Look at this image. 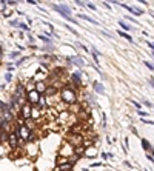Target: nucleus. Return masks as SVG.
Here are the masks:
<instances>
[{
    "label": "nucleus",
    "mask_w": 154,
    "mask_h": 171,
    "mask_svg": "<svg viewBox=\"0 0 154 171\" xmlns=\"http://www.w3.org/2000/svg\"><path fill=\"white\" fill-rule=\"evenodd\" d=\"M117 34H119L120 37H123L125 40H128L130 43H133V42H134V40H133V37H131V36H130L128 33H125V31H117Z\"/></svg>",
    "instance_id": "19"
},
{
    "label": "nucleus",
    "mask_w": 154,
    "mask_h": 171,
    "mask_svg": "<svg viewBox=\"0 0 154 171\" xmlns=\"http://www.w3.org/2000/svg\"><path fill=\"white\" fill-rule=\"evenodd\" d=\"M31 113H33V105L31 103H28V102H25V103H22V106H20V116L26 120V119H31Z\"/></svg>",
    "instance_id": "6"
},
{
    "label": "nucleus",
    "mask_w": 154,
    "mask_h": 171,
    "mask_svg": "<svg viewBox=\"0 0 154 171\" xmlns=\"http://www.w3.org/2000/svg\"><path fill=\"white\" fill-rule=\"evenodd\" d=\"M6 3H8L9 6H14V5H17V0H8Z\"/></svg>",
    "instance_id": "44"
},
{
    "label": "nucleus",
    "mask_w": 154,
    "mask_h": 171,
    "mask_svg": "<svg viewBox=\"0 0 154 171\" xmlns=\"http://www.w3.org/2000/svg\"><path fill=\"white\" fill-rule=\"evenodd\" d=\"M146 159H148L150 162H154V157H153V154H151V153H146Z\"/></svg>",
    "instance_id": "43"
},
{
    "label": "nucleus",
    "mask_w": 154,
    "mask_h": 171,
    "mask_svg": "<svg viewBox=\"0 0 154 171\" xmlns=\"http://www.w3.org/2000/svg\"><path fill=\"white\" fill-rule=\"evenodd\" d=\"M77 48H80V49H83V51H86V53L90 51V49H88V46H85V45H83V43H80V42H77Z\"/></svg>",
    "instance_id": "29"
},
{
    "label": "nucleus",
    "mask_w": 154,
    "mask_h": 171,
    "mask_svg": "<svg viewBox=\"0 0 154 171\" xmlns=\"http://www.w3.org/2000/svg\"><path fill=\"white\" fill-rule=\"evenodd\" d=\"M71 63H74V65H77V66H85V60H83L82 57H79V56L71 57Z\"/></svg>",
    "instance_id": "16"
},
{
    "label": "nucleus",
    "mask_w": 154,
    "mask_h": 171,
    "mask_svg": "<svg viewBox=\"0 0 154 171\" xmlns=\"http://www.w3.org/2000/svg\"><path fill=\"white\" fill-rule=\"evenodd\" d=\"M91 56H93V60H94V65H96V66H100V60H99V56H97L96 53H91Z\"/></svg>",
    "instance_id": "22"
},
{
    "label": "nucleus",
    "mask_w": 154,
    "mask_h": 171,
    "mask_svg": "<svg viewBox=\"0 0 154 171\" xmlns=\"http://www.w3.org/2000/svg\"><path fill=\"white\" fill-rule=\"evenodd\" d=\"M83 153H85V147H83V145L76 147V156H77V157H82V156H83Z\"/></svg>",
    "instance_id": "21"
},
{
    "label": "nucleus",
    "mask_w": 154,
    "mask_h": 171,
    "mask_svg": "<svg viewBox=\"0 0 154 171\" xmlns=\"http://www.w3.org/2000/svg\"><path fill=\"white\" fill-rule=\"evenodd\" d=\"M17 48H19V51H23V49H25V48H23L22 45H19V43H17Z\"/></svg>",
    "instance_id": "52"
},
{
    "label": "nucleus",
    "mask_w": 154,
    "mask_h": 171,
    "mask_svg": "<svg viewBox=\"0 0 154 171\" xmlns=\"http://www.w3.org/2000/svg\"><path fill=\"white\" fill-rule=\"evenodd\" d=\"M37 37H38V40H42V42H45V43H48V45H51V43H53V40L48 37V36H45V34H38Z\"/></svg>",
    "instance_id": "20"
},
{
    "label": "nucleus",
    "mask_w": 154,
    "mask_h": 171,
    "mask_svg": "<svg viewBox=\"0 0 154 171\" xmlns=\"http://www.w3.org/2000/svg\"><path fill=\"white\" fill-rule=\"evenodd\" d=\"M103 6H105L106 9H111V6H110V3H106V2H103Z\"/></svg>",
    "instance_id": "49"
},
{
    "label": "nucleus",
    "mask_w": 154,
    "mask_h": 171,
    "mask_svg": "<svg viewBox=\"0 0 154 171\" xmlns=\"http://www.w3.org/2000/svg\"><path fill=\"white\" fill-rule=\"evenodd\" d=\"M19 142H20V137L19 134L16 133V130L8 133V145H9L11 150H17L19 148Z\"/></svg>",
    "instance_id": "5"
},
{
    "label": "nucleus",
    "mask_w": 154,
    "mask_h": 171,
    "mask_svg": "<svg viewBox=\"0 0 154 171\" xmlns=\"http://www.w3.org/2000/svg\"><path fill=\"white\" fill-rule=\"evenodd\" d=\"M9 25H11V26H16V28H19V20H11V22H9Z\"/></svg>",
    "instance_id": "40"
},
{
    "label": "nucleus",
    "mask_w": 154,
    "mask_h": 171,
    "mask_svg": "<svg viewBox=\"0 0 154 171\" xmlns=\"http://www.w3.org/2000/svg\"><path fill=\"white\" fill-rule=\"evenodd\" d=\"M128 143H130V142H128V137H125V139H123V151L125 153H128Z\"/></svg>",
    "instance_id": "28"
},
{
    "label": "nucleus",
    "mask_w": 154,
    "mask_h": 171,
    "mask_svg": "<svg viewBox=\"0 0 154 171\" xmlns=\"http://www.w3.org/2000/svg\"><path fill=\"white\" fill-rule=\"evenodd\" d=\"M19 54H20V51H13V53L9 54V57H11V59H17Z\"/></svg>",
    "instance_id": "37"
},
{
    "label": "nucleus",
    "mask_w": 154,
    "mask_h": 171,
    "mask_svg": "<svg viewBox=\"0 0 154 171\" xmlns=\"http://www.w3.org/2000/svg\"><path fill=\"white\" fill-rule=\"evenodd\" d=\"M76 2V5H79V6H86V2H83V0H74Z\"/></svg>",
    "instance_id": "39"
},
{
    "label": "nucleus",
    "mask_w": 154,
    "mask_h": 171,
    "mask_svg": "<svg viewBox=\"0 0 154 171\" xmlns=\"http://www.w3.org/2000/svg\"><path fill=\"white\" fill-rule=\"evenodd\" d=\"M125 20H128V22H133V23H136V25H137V20H136L133 16H125Z\"/></svg>",
    "instance_id": "34"
},
{
    "label": "nucleus",
    "mask_w": 154,
    "mask_h": 171,
    "mask_svg": "<svg viewBox=\"0 0 154 171\" xmlns=\"http://www.w3.org/2000/svg\"><path fill=\"white\" fill-rule=\"evenodd\" d=\"M103 2H108V0H103Z\"/></svg>",
    "instance_id": "55"
},
{
    "label": "nucleus",
    "mask_w": 154,
    "mask_h": 171,
    "mask_svg": "<svg viewBox=\"0 0 154 171\" xmlns=\"http://www.w3.org/2000/svg\"><path fill=\"white\" fill-rule=\"evenodd\" d=\"M83 156H85V157H88V159H94V157L99 156V150H97L94 145H90V147H86V148H85Z\"/></svg>",
    "instance_id": "8"
},
{
    "label": "nucleus",
    "mask_w": 154,
    "mask_h": 171,
    "mask_svg": "<svg viewBox=\"0 0 154 171\" xmlns=\"http://www.w3.org/2000/svg\"><path fill=\"white\" fill-rule=\"evenodd\" d=\"M150 83H151V85L154 86V79H150Z\"/></svg>",
    "instance_id": "53"
},
{
    "label": "nucleus",
    "mask_w": 154,
    "mask_h": 171,
    "mask_svg": "<svg viewBox=\"0 0 154 171\" xmlns=\"http://www.w3.org/2000/svg\"><path fill=\"white\" fill-rule=\"evenodd\" d=\"M43 25H46V26L49 28V31H51V33H53V34L56 36V31H54V26H53V25H51L49 22H43Z\"/></svg>",
    "instance_id": "26"
},
{
    "label": "nucleus",
    "mask_w": 154,
    "mask_h": 171,
    "mask_svg": "<svg viewBox=\"0 0 154 171\" xmlns=\"http://www.w3.org/2000/svg\"><path fill=\"white\" fill-rule=\"evenodd\" d=\"M142 103H143L145 106H148V108H153V105H151V102H148L146 99H142Z\"/></svg>",
    "instance_id": "35"
},
{
    "label": "nucleus",
    "mask_w": 154,
    "mask_h": 171,
    "mask_svg": "<svg viewBox=\"0 0 154 171\" xmlns=\"http://www.w3.org/2000/svg\"><path fill=\"white\" fill-rule=\"evenodd\" d=\"M59 97H60V100L65 102L68 106H69V105H74V103L79 102V97H77L76 90L73 88L71 83H65V85L60 88V91H59Z\"/></svg>",
    "instance_id": "1"
},
{
    "label": "nucleus",
    "mask_w": 154,
    "mask_h": 171,
    "mask_svg": "<svg viewBox=\"0 0 154 171\" xmlns=\"http://www.w3.org/2000/svg\"><path fill=\"white\" fill-rule=\"evenodd\" d=\"M6 68H8V71H13V70H14V65L8 63V65H6Z\"/></svg>",
    "instance_id": "47"
},
{
    "label": "nucleus",
    "mask_w": 154,
    "mask_h": 171,
    "mask_svg": "<svg viewBox=\"0 0 154 171\" xmlns=\"http://www.w3.org/2000/svg\"><path fill=\"white\" fill-rule=\"evenodd\" d=\"M142 123H145V125H154L153 120H150V119H145V117H142Z\"/></svg>",
    "instance_id": "31"
},
{
    "label": "nucleus",
    "mask_w": 154,
    "mask_h": 171,
    "mask_svg": "<svg viewBox=\"0 0 154 171\" xmlns=\"http://www.w3.org/2000/svg\"><path fill=\"white\" fill-rule=\"evenodd\" d=\"M40 93H38L37 90H33V91H28V93H26V102H28V103H31V105H33V106H34V105H37L38 103V99H40Z\"/></svg>",
    "instance_id": "7"
},
{
    "label": "nucleus",
    "mask_w": 154,
    "mask_h": 171,
    "mask_svg": "<svg viewBox=\"0 0 154 171\" xmlns=\"http://www.w3.org/2000/svg\"><path fill=\"white\" fill-rule=\"evenodd\" d=\"M102 122H103V127L106 128V114L102 113Z\"/></svg>",
    "instance_id": "42"
},
{
    "label": "nucleus",
    "mask_w": 154,
    "mask_h": 171,
    "mask_svg": "<svg viewBox=\"0 0 154 171\" xmlns=\"http://www.w3.org/2000/svg\"><path fill=\"white\" fill-rule=\"evenodd\" d=\"M123 163H125V167H130V168H131V163H130V162H128V160H125V162H123Z\"/></svg>",
    "instance_id": "51"
},
{
    "label": "nucleus",
    "mask_w": 154,
    "mask_h": 171,
    "mask_svg": "<svg viewBox=\"0 0 154 171\" xmlns=\"http://www.w3.org/2000/svg\"><path fill=\"white\" fill-rule=\"evenodd\" d=\"M117 25H120L122 31H130V33H133V31H134V26H131V25H130V23H126L125 20H119V22H117Z\"/></svg>",
    "instance_id": "12"
},
{
    "label": "nucleus",
    "mask_w": 154,
    "mask_h": 171,
    "mask_svg": "<svg viewBox=\"0 0 154 171\" xmlns=\"http://www.w3.org/2000/svg\"><path fill=\"white\" fill-rule=\"evenodd\" d=\"M66 28H68V31H69V33H73L74 36H79V33H77V31L73 28V26H71V25H66Z\"/></svg>",
    "instance_id": "32"
},
{
    "label": "nucleus",
    "mask_w": 154,
    "mask_h": 171,
    "mask_svg": "<svg viewBox=\"0 0 154 171\" xmlns=\"http://www.w3.org/2000/svg\"><path fill=\"white\" fill-rule=\"evenodd\" d=\"M25 90H26V93H28V91H33V90H36V80L29 79V80L25 83Z\"/></svg>",
    "instance_id": "17"
},
{
    "label": "nucleus",
    "mask_w": 154,
    "mask_h": 171,
    "mask_svg": "<svg viewBox=\"0 0 154 171\" xmlns=\"http://www.w3.org/2000/svg\"><path fill=\"white\" fill-rule=\"evenodd\" d=\"M26 2H28L29 5H36V6L38 5V0H26Z\"/></svg>",
    "instance_id": "45"
},
{
    "label": "nucleus",
    "mask_w": 154,
    "mask_h": 171,
    "mask_svg": "<svg viewBox=\"0 0 154 171\" xmlns=\"http://www.w3.org/2000/svg\"><path fill=\"white\" fill-rule=\"evenodd\" d=\"M16 133L19 134V137L23 142H34L36 140V130H29L26 125L16 127Z\"/></svg>",
    "instance_id": "2"
},
{
    "label": "nucleus",
    "mask_w": 154,
    "mask_h": 171,
    "mask_svg": "<svg viewBox=\"0 0 154 171\" xmlns=\"http://www.w3.org/2000/svg\"><path fill=\"white\" fill-rule=\"evenodd\" d=\"M131 131H133V133H134L136 136H139V131H137V130H136L134 127H131Z\"/></svg>",
    "instance_id": "50"
},
{
    "label": "nucleus",
    "mask_w": 154,
    "mask_h": 171,
    "mask_svg": "<svg viewBox=\"0 0 154 171\" xmlns=\"http://www.w3.org/2000/svg\"><path fill=\"white\" fill-rule=\"evenodd\" d=\"M140 143H142V148H143V151L145 153H150L153 150V145L150 143V140H146V139H140Z\"/></svg>",
    "instance_id": "14"
},
{
    "label": "nucleus",
    "mask_w": 154,
    "mask_h": 171,
    "mask_svg": "<svg viewBox=\"0 0 154 171\" xmlns=\"http://www.w3.org/2000/svg\"><path fill=\"white\" fill-rule=\"evenodd\" d=\"M2 56H3V51H2V48H0V60H2Z\"/></svg>",
    "instance_id": "54"
},
{
    "label": "nucleus",
    "mask_w": 154,
    "mask_h": 171,
    "mask_svg": "<svg viewBox=\"0 0 154 171\" xmlns=\"http://www.w3.org/2000/svg\"><path fill=\"white\" fill-rule=\"evenodd\" d=\"M100 156H102V159H103V160H108V159H110V154H108V153H102V154H100Z\"/></svg>",
    "instance_id": "41"
},
{
    "label": "nucleus",
    "mask_w": 154,
    "mask_h": 171,
    "mask_svg": "<svg viewBox=\"0 0 154 171\" xmlns=\"http://www.w3.org/2000/svg\"><path fill=\"white\" fill-rule=\"evenodd\" d=\"M19 28L22 31H29V26L26 23H23V22H19Z\"/></svg>",
    "instance_id": "23"
},
{
    "label": "nucleus",
    "mask_w": 154,
    "mask_h": 171,
    "mask_svg": "<svg viewBox=\"0 0 154 171\" xmlns=\"http://www.w3.org/2000/svg\"><path fill=\"white\" fill-rule=\"evenodd\" d=\"M79 19L85 20V22H88V23H91V25H99L97 20H94L93 17H90V16H86V14H80V13H79Z\"/></svg>",
    "instance_id": "15"
},
{
    "label": "nucleus",
    "mask_w": 154,
    "mask_h": 171,
    "mask_svg": "<svg viewBox=\"0 0 154 171\" xmlns=\"http://www.w3.org/2000/svg\"><path fill=\"white\" fill-rule=\"evenodd\" d=\"M136 2H139V3H142V5L148 6V2H146V0H136Z\"/></svg>",
    "instance_id": "48"
},
{
    "label": "nucleus",
    "mask_w": 154,
    "mask_h": 171,
    "mask_svg": "<svg viewBox=\"0 0 154 171\" xmlns=\"http://www.w3.org/2000/svg\"><path fill=\"white\" fill-rule=\"evenodd\" d=\"M131 103L134 105V106H136V108H137V110H142V105H140L139 102H136V100H133V99H131Z\"/></svg>",
    "instance_id": "38"
},
{
    "label": "nucleus",
    "mask_w": 154,
    "mask_h": 171,
    "mask_svg": "<svg viewBox=\"0 0 154 171\" xmlns=\"http://www.w3.org/2000/svg\"><path fill=\"white\" fill-rule=\"evenodd\" d=\"M143 65H145V66H146L148 70H151V71L154 73V65L151 63V62H146V60H145V62H143Z\"/></svg>",
    "instance_id": "27"
},
{
    "label": "nucleus",
    "mask_w": 154,
    "mask_h": 171,
    "mask_svg": "<svg viewBox=\"0 0 154 171\" xmlns=\"http://www.w3.org/2000/svg\"><path fill=\"white\" fill-rule=\"evenodd\" d=\"M103 163H100V162H96V163H93L91 165V168H99V167H102Z\"/></svg>",
    "instance_id": "46"
},
{
    "label": "nucleus",
    "mask_w": 154,
    "mask_h": 171,
    "mask_svg": "<svg viewBox=\"0 0 154 171\" xmlns=\"http://www.w3.org/2000/svg\"><path fill=\"white\" fill-rule=\"evenodd\" d=\"M71 159L69 157H65V156H59L57 154V159H56V165H63V163H66V162H69Z\"/></svg>",
    "instance_id": "18"
},
{
    "label": "nucleus",
    "mask_w": 154,
    "mask_h": 171,
    "mask_svg": "<svg viewBox=\"0 0 154 171\" xmlns=\"http://www.w3.org/2000/svg\"><path fill=\"white\" fill-rule=\"evenodd\" d=\"M26 59H28V57H22V59H19V60L16 62V66H20V65H23V63L26 62Z\"/></svg>",
    "instance_id": "30"
},
{
    "label": "nucleus",
    "mask_w": 154,
    "mask_h": 171,
    "mask_svg": "<svg viewBox=\"0 0 154 171\" xmlns=\"http://www.w3.org/2000/svg\"><path fill=\"white\" fill-rule=\"evenodd\" d=\"M83 139H85V133H68L65 140H68V142L73 143L74 147H79V145H82Z\"/></svg>",
    "instance_id": "4"
},
{
    "label": "nucleus",
    "mask_w": 154,
    "mask_h": 171,
    "mask_svg": "<svg viewBox=\"0 0 154 171\" xmlns=\"http://www.w3.org/2000/svg\"><path fill=\"white\" fill-rule=\"evenodd\" d=\"M119 6H122L123 9H126V11H128L131 16H142L139 11H136L134 6H130V5H126V3H119Z\"/></svg>",
    "instance_id": "11"
},
{
    "label": "nucleus",
    "mask_w": 154,
    "mask_h": 171,
    "mask_svg": "<svg viewBox=\"0 0 154 171\" xmlns=\"http://www.w3.org/2000/svg\"><path fill=\"white\" fill-rule=\"evenodd\" d=\"M74 165H76V163H73V162L69 160V162H66V163H63V165H57L56 170L57 171H73L74 170Z\"/></svg>",
    "instance_id": "10"
},
{
    "label": "nucleus",
    "mask_w": 154,
    "mask_h": 171,
    "mask_svg": "<svg viewBox=\"0 0 154 171\" xmlns=\"http://www.w3.org/2000/svg\"><path fill=\"white\" fill-rule=\"evenodd\" d=\"M59 156H65V157H73V156H76V147L73 145V143H69L68 140H63V143L60 145V148H59Z\"/></svg>",
    "instance_id": "3"
},
{
    "label": "nucleus",
    "mask_w": 154,
    "mask_h": 171,
    "mask_svg": "<svg viewBox=\"0 0 154 171\" xmlns=\"http://www.w3.org/2000/svg\"><path fill=\"white\" fill-rule=\"evenodd\" d=\"M48 85H49V83H48L46 80H37V82H36V90H37L40 94H45Z\"/></svg>",
    "instance_id": "9"
},
{
    "label": "nucleus",
    "mask_w": 154,
    "mask_h": 171,
    "mask_svg": "<svg viewBox=\"0 0 154 171\" xmlns=\"http://www.w3.org/2000/svg\"><path fill=\"white\" fill-rule=\"evenodd\" d=\"M86 6L90 8V9H93V11H97V6L94 3H90V2H86Z\"/></svg>",
    "instance_id": "33"
},
{
    "label": "nucleus",
    "mask_w": 154,
    "mask_h": 171,
    "mask_svg": "<svg viewBox=\"0 0 154 171\" xmlns=\"http://www.w3.org/2000/svg\"><path fill=\"white\" fill-rule=\"evenodd\" d=\"M11 80H13V74H11V71H8V73L5 74V82H6V83H9Z\"/></svg>",
    "instance_id": "25"
},
{
    "label": "nucleus",
    "mask_w": 154,
    "mask_h": 171,
    "mask_svg": "<svg viewBox=\"0 0 154 171\" xmlns=\"http://www.w3.org/2000/svg\"><path fill=\"white\" fill-rule=\"evenodd\" d=\"M137 114H139L140 117H146V116H148V113H146V111H143V110H137Z\"/></svg>",
    "instance_id": "36"
},
{
    "label": "nucleus",
    "mask_w": 154,
    "mask_h": 171,
    "mask_svg": "<svg viewBox=\"0 0 154 171\" xmlns=\"http://www.w3.org/2000/svg\"><path fill=\"white\" fill-rule=\"evenodd\" d=\"M93 90H94L96 93H99V94H105V88H103V85H102L100 82H97V80L93 82Z\"/></svg>",
    "instance_id": "13"
},
{
    "label": "nucleus",
    "mask_w": 154,
    "mask_h": 171,
    "mask_svg": "<svg viewBox=\"0 0 154 171\" xmlns=\"http://www.w3.org/2000/svg\"><path fill=\"white\" fill-rule=\"evenodd\" d=\"M2 14H3V17H11L13 11H11V9H8V8H5V9L2 11Z\"/></svg>",
    "instance_id": "24"
}]
</instances>
